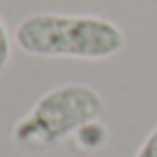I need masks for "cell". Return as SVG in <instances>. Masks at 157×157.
<instances>
[{
  "label": "cell",
  "mask_w": 157,
  "mask_h": 157,
  "mask_svg": "<svg viewBox=\"0 0 157 157\" xmlns=\"http://www.w3.org/2000/svg\"><path fill=\"white\" fill-rule=\"evenodd\" d=\"M14 42L23 53L42 58L106 60L120 53L127 39L104 16L39 12L16 25Z\"/></svg>",
  "instance_id": "obj_1"
},
{
  "label": "cell",
  "mask_w": 157,
  "mask_h": 157,
  "mask_svg": "<svg viewBox=\"0 0 157 157\" xmlns=\"http://www.w3.org/2000/svg\"><path fill=\"white\" fill-rule=\"evenodd\" d=\"M106 118L104 97L86 83H65L44 93L14 125V143L25 152H44L86 125Z\"/></svg>",
  "instance_id": "obj_2"
},
{
  "label": "cell",
  "mask_w": 157,
  "mask_h": 157,
  "mask_svg": "<svg viewBox=\"0 0 157 157\" xmlns=\"http://www.w3.org/2000/svg\"><path fill=\"white\" fill-rule=\"evenodd\" d=\"M74 141H76L78 150H86V152L99 150V148L109 141V127H106V123H104V120H97V123H93V125H86V127L74 136Z\"/></svg>",
  "instance_id": "obj_3"
},
{
  "label": "cell",
  "mask_w": 157,
  "mask_h": 157,
  "mask_svg": "<svg viewBox=\"0 0 157 157\" xmlns=\"http://www.w3.org/2000/svg\"><path fill=\"white\" fill-rule=\"evenodd\" d=\"M10 56H12V39H10V33H7V25L0 19V72L10 63Z\"/></svg>",
  "instance_id": "obj_4"
},
{
  "label": "cell",
  "mask_w": 157,
  "mask_h": 157,
  "mask_svg": "<svg viewBox=\"0 0 157 157\" xmlns=\"http://www.w3.org/2000/svg\"><path fill=\"white\" fill-rule=\"evenodd\" d=\"M134 157H157V127L141 141V146L134 152Z\"/></svg>",
  "instance_id": "obj_5"
}]
</instances>
